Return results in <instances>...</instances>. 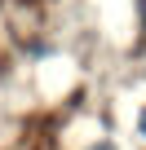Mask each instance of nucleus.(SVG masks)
<instances>
[{
	"instance_id": "nucleus-1",
	"label": "nucleus",
	"mask_w": 146,
	"mask_h": 150,
	"mask_svg": "<svg viewBox=\"0 0 146 150\" xmlns=\"http://www.w3.org/2000/svg\"><path fill=\"white\" fill-rule=\"evenodd\" d=\"M137 128H142V137H146V110H142V119H137Z\"/></svg>"
},
{
	"instance_id": "nucleus-2",
	"label": "nucleus",
	"mask_w": 146,
	"mask_h": 150,
	"mask_svg": "<svg viewBox=\"0 0 146 150\" xmlns=\"http://www.w3.org/2000/svg\"><path fill=\"white\" fill-rule=\"evenodd\" d=\"M93 150H115V146H111V141H102V146H93Z\"/></svg>"
}]
</instances>
